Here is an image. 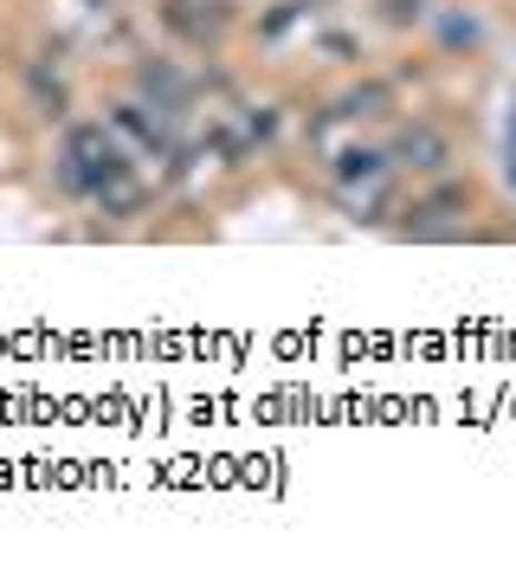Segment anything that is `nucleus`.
Here are the masks:
<instances>
[{"label": "nucleus", "instance_id": "7ed1b4c3", "mask_svg": "<svg viewBox=\"0 0 516 568\" xmlns=\"http://www.w3.org/2000/svg\"><path fill=\"white\" fill-rule=\"evenodd\" d=\"M117 123H123V130H130V136L142 142V149H162V130H155V123H149V116H142V110H123V116H117Z\"/></svg>", "mask_w": 516, "mask_h": 568}, {"label": "nucleus", "instance_id": "20e7f679", "mask_svg": "<svg viewBox=\"0 0 516 568\" xmlns=\"http://www.w3.org/2000/svg\"><path fill=\"white\" fill-rule=\"evenodd\" d=\"M387 13H394V20H407V13H419V0H387Z\"/></svg>", "mask_w": 516, "mask_h": 568}, {"label": "nucleus", "instance_id": "f257e3e1", "mask_svg": "<svg viewBox=\"0 0 516 568\" xmlns=\"http://www.w3.org/2000/svg\"><path fill=\"white\" fill-rule=\"evenodd\" d=\"M130 169V155L110 142V130H98V123H78L65 136V181L78 187V194H98L110 175H123Z\"/></svg>", "mask_w": 516, "mask_h": 568}, {"label": "nucleus", "instance_id": "f03ea898", "mask_svg": "<svg viewBox=\"0 0 516 568\" xmlns=\"http://www.w3.org/2000/svg\"><path fill=\"white\" fill-rule=\"evenodd\" d=\"M401 155H419L413 169H439V155H446V142H439V136H426V130H413V136L401 142Z\"/></svg>", "mask_w": 516, "mask_h": 568}]
</instances>
